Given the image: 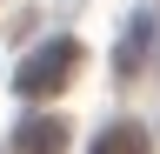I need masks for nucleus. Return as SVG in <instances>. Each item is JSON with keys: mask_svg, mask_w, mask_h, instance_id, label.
<instances>
[{"mask_svg": "<svg viewBox=\"0 0 160 154\" xmlns=\"http://www.w3.org/2000/svg\"><path fill=\"white\" fill-rule=\"evenodd\" d=\"M73 67H80V47L67 40V34H53V40H40L27 61L13 67V94H20V101H47V94L67 87Z\"/></svg>", "mask_w": 160, "mask_h": 154, "instance_id": "1", "label": "nucleus"}, {"mask_svg": "<svg viewBox=\"0 0 160 154\" xmlns=\"http://www.w3.org/2000/svg\"><path fill=\"white\" fill-rule=\"evenodd\" d=\"M147 40H153V13H133V20H127V34H120L113 67H120V74H133L140 61H147Z\"/></svg>", "mask_w": 160, "mask_h": 154, "instance_id": "2", "label": "nucleus"}, {"mask_svg": "<svg viewBox=\"0 0 160 154\" xmlns=\"http://www.w3.org/2000/svg\"><path fill=\"white\" fill-rule=\"evenodd\" d=\"M87 154H147V134L120 121V127H107V134H100V141H93Z\"/></svg>", "mask_w": 160, "mask_h": 154, "instance_id": "4", "label": "nucleus"}, {"mask_svg": "<svg viewBox=\"0 0 160 154\" xmlns=\"http://www.w3.org/2000/svg\"><path fill=\"white\" fill-rule=\"evenodd\" d=\"M60 141H67V121H27L20 127V147H33V154H60Z\"/></svg>", "mask_w": 160, "mask_h": 154, "instance_id": "3", "label": "nucleus"}]
</instances>
